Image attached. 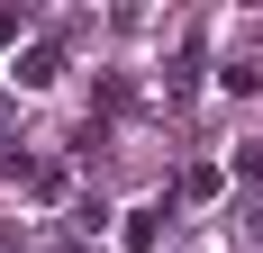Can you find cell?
I'll list each match as a JSON object with an SVG mask.
<instances>
[{
    "instance_id": "1",
    "label": "cell",
    "mask_w": 263,
    "mask_h": 253,
    "mask_svg": "<svg viewBox=\"0 0 263 253\" xmlns=\"http://www.w3.org/2000/svg\"><path fill=\"white\" fill-rule=\"evenodd\" d=\"M118 244H127V253H155V244H163V199L127 208V226H118Z\"/></svg>"
},
{
    "instance_id": "2",
    "label": "cell",
    "mask_w": 263,
    "mask_h": 253,
    "mask_svg": "<svg viewBox=\"0 0 263 253\" xmlns=\"http://www.w3.org/2000/svg\"><path fill=\"white\" fill-rule=\"evenodd\" d=\"M54 73H64V54H54V46H27V54H18V91H46Z\"/></svg>"
},
{
    "instance_id": "3",
    "label": "cell",
    "mask_w": 263,
    "mask_h": 253,
    "mask_svg": "<svg viewBox=\"0 0 263 253\" xmlns=\"http://www.w3.org/2000/svg\"><path fill=\"white\" fill-rule=\"evenodd\" d=\"M27 36V9H0V46H18Z\"/></svg>"
},
{
    "instance_id": "4",
    "label": "cell",
    "mask_w": 263,
    "mask_h": 253,
    "mask_svg": "<svg viewBox=\"0 0 263 253\" xmlns=\"http://www.w3.org/2000/svg\"><path fill=\"white\" fill-rule=\"evenodd\" d=\"M0 118H9V100H0Z\"/></svg>"
}]
</instances>
